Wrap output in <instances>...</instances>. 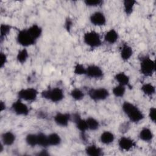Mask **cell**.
<instances>
[{
  "label": "cell",
  "mask_w": 156,
  "mask_h": 156,
  "mask_svg": "<svg viewBox=\"0 0 156 156\" xmlns=\"http://www.w3.org/2000/svg\"><path fill=\"white\" fill-rule=\"evenodd\" d=\"M122 110L132 122L138 123L144 118L143 112L136 105L130 102H124L122 105Z\"/></svg>",
  "instance_id": "obj_1"
},
{
  "label": "cell",
  "mask_w": 156,
  "mask_h": 156,
  "mask_svg": "<svg viewBox=\"0 0 156 156\" xmlns=\"http://www.w3.org/2000/svg\"><path fill=\"white\" fill-rule=\"evenodd\" d=\"M41 96L43 98L53 103L62 101L65 97L63 90L59 87H54L43 90L41 93Z\"/></svg>",
  "instance_id": "obj_2"
},
{
  "label": "cell",
  "mask_w": 156,
  "mask_h": 156,
  "mask_svg": "<svg viewBox=\"0 0 156 156\" xmlns=\"http://www.w3.org/2000/svg\"><path fill=\"white\" fill-rule=\"evenodd\" d=\"M140 70L141 74L146 77L152 76L155 71V61L149 56L144 55L140 58Z\"/></svg>",
  "instance_id": "obj_3"
},
{
  "label": "cell",
  "mask_w": 156,
  "mask_h": 156,
  "mask_svg": "<svg viewBox=\"0 0 156 156\" xmlns=\"http://www.w3.org/2000/svg\"><path fill=\"white\" fill-rule=\"evenodd\" d=\"M83 40L85 44L91 48H97L102 44L100 34L94 30L85 32L83 35Z\"/></svg>",
  "instance_id": "obj_4"
},
{
  "label": "cell",
  "mask_w": 156,
  "mask_h": 156,
  "mask_svg": "<svg viewBox=\"0 0 156 156\" xmlns=\"http://www.w3.org/2000/svg\"><path fill=\"white\" fill-rule=\"evenodd\" d=\"M16 41L21 46L26 48L35 44L37 41L31 36L27 29H23L18 32Z\"/></svg>",
  "instance_id": "obj_5"
},
{
  "label": "cell",
  "mask_w": 156,
  "mask_h": 156,
  "mask_svg": "<svg viewBox=\"0 0 156 156\" xmlns=\"http://www.w3.org/2000/svg\"><path fill=\"white\" fill-rule=\"evenodd\" d=\"M38 95V91L37 90L32 87L22 88L18 92V99L27 102L35 101Z\"/></svg>",
  "instance_id": "obj_6"
},
{
  "label": "cell",
  "mask_w": 156,
  "mask_h": 156,
  "mask_svg": "<svg viewBox=\"0 0 156 156\" xmlns=\"http://www.w3.org/2000/svg\"><path fill=\"white\" fill-rule=\"evenodd\" d=\"M88 95L94 101H101L107 99L110 93L105 88H96L90 89L88 91Z\"/></svg>",
  "instance_id": "obj_7"
},
{
  "label": "cell",
  "mask_w": 156,
  "mask_h": 156,
  "mask_svg": "<svg viewBox=\"0 0 156 156\" xmlns=\"http://www.w3.org/2000/svg\"><path fill=\"white\" fill-rule=\"evenodd\" d=\"M12 109L13 112L18 116H25L28 115L29 113L28 106L20 99L13 102L12 105Z\"/></svg>",
  "instance_id": "obj_8"
},
{
  "label": "cell",
  "mask_w": 156,
  "mask_h": 156,
  "mask_svg": "<svg viewBox=\"0 0 156 156\" xmlns=\"http://www.w3.org/2000/svg\"><path fill=\"white\" fill-rule=\"evenodd\" d=\"M91 79H101L104 76L103 70L96 65H90L86 68V74Z\"/></svg>",
  "instance_id": "obj_9"
},
{
  "label": "cell",
  "mask_w": 156,
  "mask_h": 156,
  "mask_svg": "<svg viewBox=\"0 0 156 156\" xmlns=\"http://www.w3.org/2000/svg\"><path fill=\"white\" fill-rule=\"evenodd\" d=\"M90 21L92 24L96 26H103L107 22L105 15L99 11L93 13L90 16Z\"/></svg>",
  "instance_id": "obj_10"
},
{
  "label": "cell",
  "mask_w": 156,
  "mask_h": 156,
  "mask_svg": "<svg viewBox=\"0 0 156 156\" xmlns=\"http://www.w3.org/2000/svg\"><path fill=\"white\" fill-rule=\"evenodd\" d=\"M71 119V116L67 113H61L58 112L54 116V120L55 123L60 127H66L70 119Z\"/></svg>",
  "instance_id": "obj_11"
},
{
  "label": "cell",
  "mask_w": 156,
  "mask_h": 156,
  "mask_svg": "<svg viewBox=\"0 0 156 156\" xmlns=\"http://www.w3.org/2000/svg\"><path fill=\"white\" fill-rule=\"evenodd\" d=\"M118 146L121 150L129 151L135 146V142L131 138L121 136L118 140Z\"/></svg>",
  "instance_id": "obj_12"
},
{
  "label": "cell",
  "mask_w": 156,
  "mask_h": 156,
  "mask_svg": "<svg viewBox=\"0 0 156 156\" xmlns=\"http://www.w3.org/2000/svg\"><path fill=\"white\" fill-rule=\"evenodd\" d=\"M71 118L74 124H76L77 129L80 132H81L82 133H85L88 130L86 120L82 119L79 113H74L73 116H71Z\"/></svg>",
  "instance_id": "obj_13"
},
{
  "label": "cell",
  "mask_w": 156,
  "mask_h": 156,
  "mask_svg": "<svg viewBox=\"0 0 156 156\" xmlns=\"http://www.w3.org/2000/svg\"><path fill=\"white\" fill-rule=\"evenodd\" d=\"M133 55V49L127 43H124L120 48V57L123 61H128Z\"/></svg>",
  "instance_id": "obj_14"
},
{
  "label": "cell",
  "mask_w": 156,
  "mask_h": 156,
  "mask_svg": "<svg viewBox=\"0 0 156 156\" xmlns=\"http://www.w3.org/2000/svg\"><path fill=\"white\" fill-rule=\"evenodd\" d=\"M119 38V34L118 32L114 29H111L108 30L104 35V40L111 44L115 43Z\"/></svg>",
  "instance_id": "obj_15"
},
{
  "label": "cell",
  "mask_w": 156,
  "mask_h": 156,
  "mask_svg": "<svg viewBox=\"0 0 156 156\" xmlns=\"http://www.w3.org/2000/svg\"><path fill=\"white\" fill-rule=\"evenodd\" d=\"M114 78L118 84L124 85L125 87H130V77L125 73H118L115 74Z\"/></svg>",
  "instance_id": "obj_16"
},
{
  "label": "cell",
  "mask_w": 156,
  "mask_h": 156,
  "mask_svg": "<svg viewBox=\"0 0 156 156\" xmlns=\"http://www.w3.org/2000/svg\"><path fill=\"white\" fill-rule=\"evenodd\" d=\"M16 139L15 135L10 132H5L3 133L1 135V142L4 144V146H11L12 145Z\"/></svg>",
  "instance_id": "obj_17"
},
{
  "label": "cell",
  "mask_w": 156,
  "mask_h": 156,
  "mask_svg": "<svg viewBox=\"0 0 156 156\" xmlns=\"http://www.w3.org/2000/svg\"><path fill=\"white\" fill-rule=\"evenodd\" d=\"M139 137L144 142H150L154 138V133L149 128L143 127L139 133Z\"/></svg>",
  "instance_id": "obj_18"
},
{
  "label": "cell",
  "mask_w": 156,
  "mask_h": 156,
  "mask_svg": "<svg viewBox=\"0 0 156 156\" xmlns=\"http://www.w3.org/2000/svg\"><path fill=\"white\" fill-rule=\"evenodd\" d=\"M28 32L31 35V36L37 41L42 35L43 29L42 28L37 24H34L30 27L27 28Z\"/></svg>",
  "instance_id": "obj_19"
},
{
  "label": "cell",
  "mask_w": 156,
  "mask_h": 156,
  "mask_svg": "<svg viewBox=\"0 0 156 156\" xmlns=\"http://www.w3.org/2000/svg\"><path fill=\"white\" fill-rule=\"evenodd\" d=\"M85 153L90 156H101L103 155V151L101 147L92 144L86 147Z\"/></svg>",
  "instance_id": "obj_20"
},
{
  "label": "cell",
  "mask_w": 156,
  "mask_h": 156,
  "mask_svg": "<svg viewBox=\"0 0 156 156\" xmlns=\"http://www.w3.org/2000/svg\"><path fill=\"white\" fill-rule=\"evenodd\" d=\"M101 142L104 144L108 145L112 144L115 140V135L110 131H104L100 136Z\"/></svg>",
  "instance_id": "obj_21"
},
{
  "label": "cell",
  "mask_w": 156,
  "mask_h": 156,
  "mask_svg": "<svg viewBox=\"0 0 156 156\" xmlns=\"http://www.w3.org/2000/svg\"><path fill=\"white\" fill-rule=\"evenodd\" d=\"M136 3L135 0H124L123 1V9L126 15H130L132 13Z\"/></svg>",
  "instance_id": "obj_22"
},
{
  "label": "cell",
  "mask_w": 156,
  "mask_h": 156,
  "mask_svg": "<svg viewBox=\"0 0 156 156\" xmlns=\"http://www.w3.org/2000/svg\"><path fill=\"white\" fill-rule=\"evenodd\" d=\"M29 54L28 51L25 48L18 51L16 54V60L18 63L21 64H23L26 62L29 58Z\"/></svg>",
  "instance_id": "obj_23"
},
{
  "label": "cell",
  "mask_w": 156,
  "mask_h": 156,
  "mask_svg": "<svg viewBox=\"0 0 156 156\" xmlns=\"http://www.w3.org/2000/svg\"><path fill=\"white\" fill-rule=\"evenodd\" d=\"M141 91L146 96H152L155 93V87L151 83H146L141 87Z\"/></svg>",
  "instance_id": "obj_24"
},
{
  "label": "cell",
  "mask_w": 156,
  "mask_h": 156,
  "mask_svg": "<svg viewBox=\"0 0 156 156\" xmlns=\"http://www.w3.org/2000/svg\"><path fill=\"white\" fill-rule=\"evenodd\" d=\"M49 146H57L60 145L62 142L60 136L57 133H51L48 135Z\"/></svg>",
  "instance_id": "obj_25"
},
{
  "label": "cell",
  "mask_w": 156,
  "mask_h": 156,
  "mask_svg": "<svg viewBox=\"0 0 156 156\" xmlns=\"http://www.w3.org/2000/svg\"><path fill=\"white\" fill-rule=\"evenodd\" d=\"M85 120H86L87 125L88 127V130L94 131L99 129V122L96 119L93 117H89Z\"/></svg>",
  "instance_id": "obj_26"
},
{
  "label": "cell",
  "mask_w": 156,
  "mask_h": 156,
  "mask_svg": "<svg viewBox=\"0 0 156 156\" xmlns=\"http://www.w3.org/2000/svg\"><path fill=\"white\" fill-rule=\"evenodd\" d=\"M126 87L118 84L112 89L113 94L116 98H122L126 93Z\"/></svg>",
  "instance_id": "obj_27"
},
{
  "label": "cell",
  "mask_w": 156,
  "mask_h": 156,
  "mask_svg": "<svg viewBox=\"0 0 156 156\" xmlns=\"http://www.w3.org/2000/svg\"><path fill=\"white\" fill-rule=\"evenodd\" d=\"M37 138H38V145L41 146L44 148H46L49 146L48 135H45L42 132H40L37 133Z\"/></svg>",
  "instance_id": "obj_28"
},
{
  "label": "cell",
  "mask_w": 156,
  "mask_h": 156,
  "mask_svg": "<svg viewBox=\"0 0 156 156\" xmlns=\"http://www.w3.org/2000/svg\"><path fill=\"white\" fill-rule=\"evenodd\" d=\"M70 95L71 98L76 101H81L84 98V93L78 88L73 89L70 92Z\"/></svg>",
  "instance_id": "obj_29"
},
{
  "label": "cell",
  "mask_w": 156,
  "mask_h": 156,
  "mask_svg": "<svg viewBox=\"0 0 156 156\" xmlns=\"http://www.w3.org/2000/svg\"><path fill=\"white\" fill-rule=\"evenodd\" d=\"M25 140L26 143L31 147H35V146L38 145L37 134L29 133L26 135Z\"/></svg>",
  "instance_id": "obj_30"
},
{
  "label": "cell",
  "mask_w": 156,
  "mask_h": 156,
  "mask_svg": "<svg viewBox=\"0 0 156 156\" xmlns=\"http://www.w3.org/2000/svg\"><path fill=\"white\" fill-rule=\"evenodd\" d=\"M12 27L10 25L7 24H2L1 25V33H0V40L2 42L10 32Z\"/></svg>",
  "instance_id": "obj_31"
},
{
  "label": "cell",
  "mask_w": 156,
  "mask_h": 156,
  "mask_svg": "<svg viewBox=\"0 0 156 156\" xmlns=\"http://www.w3.org/2000/svg\"><path fill=\"white\" fill-rule=\"evenodd\" d=\"M74 73L76 75H85L86 68L81 63H76L74 66Z\"/></svg>",
  "instance_id": "obj_32"
},
{
  "label": "cell",
  "mask_w": 156,
  "mask_h": 156,
  "mask_svg": "<svg viewBox=\"0 0 156 156\" xmlns=\"http://www.w3.org/2000/svg\"><path fill=\"white\" fill-rule=\"evenodd\" d=\"M84 3L88 7H98L101 6L103 4L102 0H85Z\"/></svg>",
  "instance_id": "obj_33"
},
{
  "label": "cell",
  "mask_w": 156,
  "mask_h": 156,
  "mask_svg": "<svg viewBox=\"0 0 156 156\" xmlns=\"http://www.w3.org/2000/svg\"><path fill=\"white\" fill-rule=\"evenodd\" d=\"M7 62V55L2 52L0 53V68H2Z\"/></svg>",
  "instance_id": "obj_34"
},
{
  "label": "cell",
  "mask_w": 156,
  "mask_h": 156,
  "mask_svg": "<svg viewBox=\"0 0 156 156\" xmlns=\"http://www.w3.org/2000/svg\"><path fill=\"white\" fill-rule=\"evenodd\" d=\"M149 119L153 122H155V119H156V109L155 107H152L150 108L149 110Z\"/></svg>",
  "instance_id": "obj_35"
},
{
  "label": "cell",
  "mask_w": 156,
  "mask_h": 156,
  "mask_svg": "<svg viewBox=\"0 0 156 156\" xmlns=\"http://www.w3.org/2000/svg\"><path fill=\"white\" fill-rule=\"evenodd\" d=\"M72 24H73V22L71 21V20H70L69 18H68L66 20V21L65 23V29L68 30L69 31V30L71 29V27H72Z\"/></svg>",
  "instance_id": "obj_36"
},
{
  "label": "cell",
  "mask_w": 156,
  "mask_h": 156,
  "mask_svg": "<svg viewBox=\"0 0 156 156\" xmlns=\"http://www.w3.org/2000/svg\"><path fill=\"white\" fill-rule=\"evenodd\" d=\"M49 154L48 152V151L45 149V148L44 149H43V150H41L40 152H38V155H42V156H43V155H48Z\"/></svg>",
  "instance_id": "obj_37"
},
{
  "label": "cell",
  "mask_w": 156,
  "mask_h": 156,
  "mask_svg": "<svg viewBox=\"0 0 156 156\" xmlns=\"http://www.w3.org/2000/svg\"><path fill=\"white\" fill-rule=\"evenodd\" d=\"M5 108H6V105H5V102L1 101V102H0V110H1V112L4 111V110H5Z\"/></svg>",
  "instance_id": "obj_38"
}]
</instances>
